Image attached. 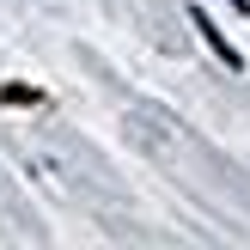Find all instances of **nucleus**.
<instances>
[{"mask_svg": "<svg viewBox=\"0 0 250 250\" xmlns=\"http://www.w3.org/2000/svg\"><path fill=\"white\" fill-rule=\"evenodd\" d=\"M195 31H202V37H208V43H214V49H220V61H226V67H244V61H238V49H232V43H226V37H220V31H214V19H208V12H195Z\"/></svg>", "mask_w": 250, "mask_h": 250, "instance_id": "obj_1", "label": "nucleus"}]
</instances>
